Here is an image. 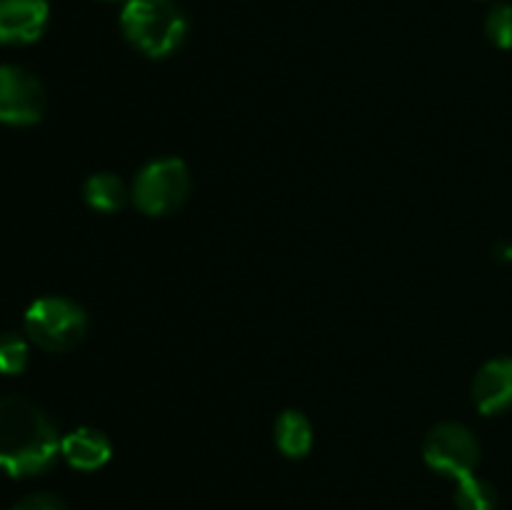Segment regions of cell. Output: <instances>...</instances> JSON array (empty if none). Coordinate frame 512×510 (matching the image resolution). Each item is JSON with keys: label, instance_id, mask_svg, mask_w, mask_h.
Listing matches in <instances>:
<instances>
[{"label": "cell", "instance_id": "1", "mask_svg": "<svg viewBox=\"0 0 512 510\" xmlns=\"http://www.w3.org/2000/svg\"><path fill=\"white\" fill-rule=\"evenodd\" d=\"M58 453V428L38 405L20 395L0 398V470L28 478L48 470Z\"/></svg>", "mask_w": 512, "mask_h": 510}, {"label": "cell", "instance_id": "2", "mask_svg": "<svg viewBox=\"0 0 512 510\" xmlns=\"http://www.w3.org/2000/svg\"><path fill=\"white\" fill-rule=\"evenodd\" d=\"M120 28L128 43L150 58H165L183 45L188 18L178 0H125Z\"/></svg>", "mask_w": 512, "mask_h": 510}, {"label": "cell", "instance_id": "3", "mask_svg": "<svg viewBox=\"0 0 512 510\" xmlns=\"http://www.w3.org/2000/svg\"><path fill=\"white\" fill-rule=\"evenodd\" d=\"M25 333L50 353H65L83 343L88 315L68 298H40L25 313Z\"/></svg>", "mask_w": 512, "mask_h": 510}, {"label": "cell", "instance_id": "4", "mask_svg": "<svg viewBox=\"0 0 512 510\" xmlns=\"http://www.w3.org/2000/svg\"><path fill=\"white\" fill-rule=\"evenodd\" d=\"M190 170L180 158H160L145 165L133 185V200L145 215H170L190 195Z\"/></svg>", "mask_w": 512, "mask_h": 510}, {"label": "cell", "instance_id": "5", "mask_svg": "<svg viewBox=\"0 0 512 510\" xmlns=\"http://www.w3.org/2000/svg\"><path fill=\"white\" fill-rule=\"evenodd\" d=\"M423 458L438 473L460 480L475 473L480 460V443L465 425L440 423L425 435Z\"/></svg>", "mask_w": 512, "mask_h": 510}, {"label": "cell", "instance_id": "6", "mask_svg": "<svg viewBox=\"0 0 512 510\" xmlns=\"http://www.w3.org/2000/svg\"><path fill=\"white\" fill-rule=\"evenodd\" d=\"M45 113V90L33 73L0 65V123L30 125Z\"/></svg>", "mask_w": 512, "mask_h": 510}, {"label": "cell", "instance_id": "7", "mask_svg": "<svg viewBox=\"0 0 512 510\" xmlns=\"http://www.w3.org/2000/svg\"><path fill=\"white\" fill-rule=\"evenodd\" d=\"M48 15L45 0H0V43H33L43 35Z\"/></svg>", "mask_w": 512, "mask_h": 510}, {"label": "cell", "instance_id": "8", "mask_svg": "<svg viewBox=\"0 0 512 510\" xmlns=\"http://www.w3.org/2000/svg\"><path fill=\"white\" fill-rule=\"evenodd\" d=\"M475 408L483 415L503 413L512 405V358H495L473 380Z\"/></svg>", "mask_w": 512, "mask_h": 510}, {"label": "cell", "instance_id": "9", "mask_svg": "<svg viewBox=\"0 0 512 510\" xmlns=\"http://www.w3.org/2000/svg\"><path fill=\"white\" fill-rule=\"evenodd\" d=\"M60 453L73 468L78 470H98L113 455L108 435L95 428H78L60 440Z\"/></svg>", "mask_w": 512, "mask_h": 510}, {"label": "cell", "instance_id": "10", "mask_svg": "<svg viewBox=\"0 0 512 510\" xmlns=\"http://www.w3.org/2000/svg\"><path fill=\"white\" fill-rule=\"evenodd\" d=\"M275 443L288 458H305L313 448V425L300 410H285L275 423Z\"/></svg>", "mask_w": 512, "mask_h": 510}, {"label": "cell", "instance_id": "11", "mask_svg": "<svg viewBox=\"0 0 512 510\" xmlns=\"http://www.w3.org/2000/svg\"><path fill=\"white\" fill-rule=\"evenodd\" d=\"M85 203L90 208L100 210V213H115V210L123 208L128 203L130 193L125 188L123 180L115 173H95L90 175L88 183L83 188Z\"/></svg>", "mask_w": 512, "mask_h": 510}, {"label": "cell", "instance_id": "12", "mask_svg": "<svg viewBox=\"0 0 512 510\" xmlns=\"http://www.w3.org/2000/svg\"><path fill=\"white\" fill-rule=\"evenodd\" d=\"M455 505L458 510H495L498 505V493L488 480L478 478V475H468V478L458 480V490H455Z\"/></svg>", "mask_w": 512, "mask_h": 510}, {"label": "cell", "instance_id": "13", "mask_svg": "<svg viewBox=\"0 0 512 510\" xmlns=\"http://www.w3.org/2000/svg\"><path fill=\"white\" fill-rule=\"evenodd\" d=\"M25 365H28V343H25L23 335H0V373L20 375Z\"/></svg>", "mask_w": 512, "mask_h": 510}, {"label": "cell", "instance_id": "14", "mask_svg": "<svg viewBox=\"0 0 512 510\" xmlns=\"http://www.w3.org/2000/svg\"><path fill=\"white\" fill-rule=\"evenodd\" d=\"M485 30L488 38L493 40L498 48L510 50L512 48V5L500 3L490 10L488 20H485Z\"/></svg>", "mask_w": 512, "mask_h": 510}, {"label": "cell", "instance_id": "15", "mask_svg": "<svg viewBox=\"0 0 512 510\" xmlns=\"http://www.w3.org/2000/svg\"><path fill=\"white\" fill-rule=\"evenodd\" d=\"M13 510H65L63 500L53 493H33L25 495Z\"/></svg>", "mask_w": 512, "mask_h": 510}, {"label": "cell", "instance_id": "16", "mask_svg": "<svg viewBox=\"0 0 512 510\" xmlns=\"http://www.w3.org/2000/svg\"><path fill=\"white\" fill-rule=\"evenodd\" d=\"M498 253H500V258L510 260V263H512V245H503V248H500Z\"/></svg>", "mask_w": 512, "mask_h": 510}]
</instances>
